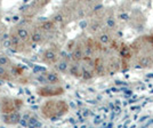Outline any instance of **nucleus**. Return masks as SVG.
Returning a JSON list of instances; mask_svg holds the SVG:
<instances>
[{
    "mask_svg": "<svg viewBox=\"0 0 153 128\" xmlns=\"http://www.w3.org/2000/svg\"><path fill=\"white\" fill-rule=\"evenodd\" d=\"M120 53H121L122 56H125V57H130V48L127 47V46H122L121 49H120Z\"/></svg>",
    "mask_w": 153,
    "mask_h": 128,
    "instance_id": "f3484780",
    "label": "nucleus"
},
{
    "mask_svg": "<svg viewBox=\"0 0 153 128\" xmlns=\"http://www.w3.org/2000/svg\"><path fill=\"white\" fill-rule=\"evenodd\" d=\"M69 71H70V73L72 76H74V77H81L82 76V71L80 70V68L78 66V65H71L70 68H69Z\"/></svg>",
    "mask_w": 153,
    "mask_h": 128,
    "instance_id": "f8f14e48",
    "label": "nucleus"
},
{
    "mask_svg": "<svg viewBox=\"0 0 153 128\" xmlns=\"http://www.w3.org/2000/svg\"><path fill=\"white\" fill-rule=\"evenodd\" d=\"M42 39H44V34H42V32L40 31V30H34V31L32 32V34H31L32 42L39 44V42L42 41Z\"/></svg>",
    "mask_w": 153,
    "mask_h": 128,
    "instance_id": "9d476101",
    "label": "nucleus"
},
{
    "mask_svg": "<svg viewBox=\"0 0 153 128\" xmlns=\"http://www.w3.org/2000/svg\"><path fill=\"white\" fill-rule=\"evenodd\" d=\"M40 111H41V115H44L46 119L55 120L69 112V105L63 100L49 98L41 105Z\"/></svg>",
    "mask_w": 153,
    "mask_h": 128,
    "instance_id": "f257e3e1",
    "label": "nucleus"
},
{
    "mask_svg": "<svg viewBox=\"0 0 153 128\" xmlns=\"http://www.w3.org/2000/svg\"><path fill=\"white\" fill-rule=\"evenodd\" d=\"M140 64L142 66H144V68L151 66V65H152V60L150 57H147V56H145V57H143L140 60Z\"/></svg>",
    "mask_w": 153,
    "mask_h": 128,
    "instance_id": "dca6fc26",
    "label": "nucleus"
},
{
    "mask_svg": "<svg viewBox=\"0 0 153 128\" xmlns=\"http://www.w3.org/2000/svg\"><path fill=\"white\" fill-rule=\"evenodd\" d=\"M41 60L46 64H56L58 62V53L53 48H48L42 53Z\"/></svg>",
    "mask_w": 153,
    "mask_h": 128,
    "instance_id": "20e7f679",
    "label": "nucleus"
},
{
    "mask_svg": "<svg viewBox=\"0 0 153 128\" xmlns=\"http://www.w3.org/2000/svg\"><path fill=\"white\" fill-rule=\"evenodd\" d=\"M0 79L4 80V81H10V80H13V77H12L10 72L7 70L6 68H4V66H0Z\"/></svg>",
    "mask_w": 153,
    "mask_h": 128,
    "instance_id": "6e6552de",
    "label": "nucleus"
},
{
    "mask_svg": "<svg viewBox=\"0 0 153 128\" xmlns=\"http://www.w3.org/2000/svg\"><path fill=\"white\" fill-rule=\"evenodd\" d=\"M37 94L41 97H55V96H61L65 93V90L62 86H41L37 88Z\"/></svg>",
    "mask_w": 153,
    "mask_h": 128,
    "instance_id": "7ed1b4c3",
    "label": "nucleus"
},
{
    "mask_svg": "<svg viewBox=\"0 0 153 128\" xmlns=\"http://www.w3.org/2000/svg\"><path fill=\"white\" fill-rule=\"evenodd\" d=\"M15 33H16V36L19 37L22 41H25L27 39L30 38V32L29 30L24 28V26H19L16 30H15Z\"/></svg>",
    "mask_w": 153,
    "mask_h": 128,
    "instance_id": "0eeeda50",
    "label": "nucleus"
},
{
    "mask_svg": "<svg viewBox=\"0 0 153 128\" xmlns=\"http://www.w3.org/2000/svg\"><path fill=\"white\" fill-rule=\"evenodd\" d=\"M9 64H10L9 57L7 55H5V54H0V66L6 68L7 65H9Z\"/></svg>",
    "mask_w": 153,
    "mask_h": 128,
    "instance_id": "2eb2a0df",
    "label": "nucleus"
},
{
    "mask_svg": "<svg viewBox=\"0 0 153 128\" xmlns=\"http://www.w3.org/2000/svg\"><path fill=\"white\" fill-rule=\"evenodd\" d=\"M9 41H10V45H12V47H19L21 46V44L23 42L21 39L16 36V33L15 32H12L10 33V38H9Z\"/></svg>",
    "mask_w": 153,
    "mask_h": 128,
    "instance_id": "9b49d317",
    "label": "nucleus"
},
{
    "mask_svg": "<svg viewBox=\"0 0 153 128\" xmlns=\"http://www.w3.org/2000/svg\"><path fill=\"white\" fill-rule=\"evenodd\" d=\"M72 58L74 61H76V62L83 58V51L80 46H76V48L73 49V51H72Z\"/></svg>",
    "mask_w": 153,
    "mask_h": 128,
    "instance_id": "1a4fd4ad",
    "label": "nucleus"
},
{
    "mask_svg": "<svg viewBox=\"0 0 153 128\" xmlns=\"http://www.w3.org/2000/svg\"><path fill=\"white\" fill-rule=\"evenodd\" d=\"M23 106V101L21 98H12L5 97L0 102V112L2 115H9L13 112H19Z\"/></svg>",
    "mask_w": 153,
    "mask_h": 128,
    "instance_id": "f03ea898",
    "label": "nucleus"
},
{
    "mask_svg": "<svg viewBox=\"0 0 153 128\" xmlns=\"http://www.w3.org/2000/svg\"><path fill=\"white\" fill-rule=\"evenodd\" d=\"M98 39H100V41H101L102 44H104V45H106V44H108V42L111 41L110 36H108V34H106V33H103V34H101Z\"/></svg>",
    "mask_w": 153,
    "mask_h": 128,
    "instance_id": "a211bd4d",
    "label": "nucleus"
},
{
    "mask_svg": "<svg viewBox=\"0 0 153 128\" xmlns=\"http://www.w3.org/2000/svg\"><path fill=\"white\" fill-rule=\"evenodd\" d=\"M56 69H57L59 72H65L69 69V65H68V62L66 61H58L56 63Z\"/></svg>",
    "mask_w": 153,
    "mask_h": 128,
    "instance_id": "4468645a",
    "label": "nucleus"
},
{
    "mask_svg": "<svg viewBox=\"0 0 153 128\" xmlns=\"http://www.w3.org/2000/svg\"><path fill=\"white\" fill-rule=\"evenodd\" d=\"M2 121L6 125H17L21 121L19 112H13L9 115H2Z\"/></svg>",
    "mask_w": 153,
    "mask_h": 128,
    "instance_id": "39448f33",
    "label": "nucleus"
},
{
    "mask_svg": "<svg viewBox=\"0 0 153 128\" xmlns=\"http://www.w3.org/2000/svg\"><path fill=\"white\" fill-rule=\"evenodd\" d=\"M54 29V22L53 21H45V22H42L41 23V30L42 31H51Z\"/></svg>",
    "mask_w": 153,
    "mask_h": 128,
    "instance_id": "ddd939ff",
    "label": "nucleus"
},
{
    "mask_svg": "<svg viewBox=\"0 0 153 128\" xmlns=\"http://www.w3.org/2000/svg\"><path fill=\"white\" fill-rule=\"evenodd\" d=\"M45 80L47 83H51L53 86H59V83H61V77H59V74H58L57 72H46L45 74Z\"/></svg>",
    "mask_w": 153,
    "mask_h": 128,
    "instance_id": "423d86ee",
    "label": "nucleus"
}]
</instances>
